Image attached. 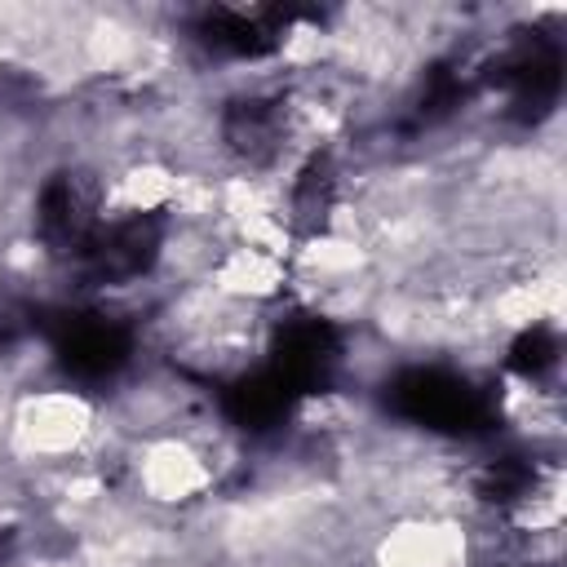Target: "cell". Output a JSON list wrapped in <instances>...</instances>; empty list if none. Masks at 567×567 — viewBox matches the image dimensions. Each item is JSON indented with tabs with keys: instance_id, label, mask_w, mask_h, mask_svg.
I'll list each match as a JSON object with an SVG mask.
<instances>
[{
	"instance_id": "cell-1",
	"label": "cell",
	"mask_w": 567,
	"mask_h": 567,
	"mask_svg": "<svg viewBox=\"0 0 567 567\" xmlns=\"http://www.w3.org/2000/svg\"><path fill=\"white\" fill-rule=\"evenodd\" d=\"M97 430H102V408L80 385H31L4 416L9 452L22 465L53 478L89 461Z\"/></svg>"
},
{
	"instance_id": "cell-2",
	"label": "cell",
	"mask_w": 567,
	"mask_h": 567,
	"mask_svg": "<svg viewBox=\"0 0 567 567\" xmlns=\"http://www.w3.org/2000/svg\"><path fill=\"white\" fill-rule=\"evenodd\" d=\"M124 474L142 505L190 509L213 496V487L221 478V461L204 439H195L182 425H168V430L137 434V443L124 461Z\"/></svg>"
}]
</instances>
